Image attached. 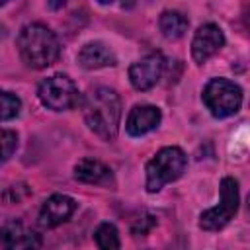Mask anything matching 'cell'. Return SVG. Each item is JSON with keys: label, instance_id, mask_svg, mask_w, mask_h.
Instances as JSON below:
<instances>
[{"label": "cell", "instance_id": "ba28073f", "mask_svg": "<svg viewBox=\"0 0 250 250\" xmlns=\"http://www.w3.org/2000/svg\"><path fill=\"white\" fill-rule=\"evenodd\" d=\"M223 45H225V35L221 27L215 23H203L197 27L191 39V57L197 64H203L209 57L221 51Z\"/></svg>", "mask_w": 250, "mask_h": 250}, {"label": "cell", "instance_id": "ffe728a7", "mask_svg": "<svg viewBox=\"0 0 250 250\" xmlns=\"http://www.w3.org/2000/svg\"><path fill=\"white\" fill-rule=\"evenodd\" d=\"M98 2H100V4H111L113 0H98Z\"/></svg>", "mask_w": 250, "mask_h": 250}, {"label": "cell", "instance_id": "277c9868", "mask_svg": "<svg viewBox=\"0 0 250 250\" xmlns=\"http://www.w3.org/2000/svg\"><path fill=\"white\" fill-rule=\"evenodd\" d=\"M203 104L213 117H230L242 105V90L238 84L227 78H213L203 88Z\"/></svg>", "mask_w": 250, "mask_h": 250}, {"label": "cell", "instance_id": "8992f818", "mask_svg": "<svg viewBox=\"0 0 250 250\" xmlns=\"http://www.w3.org/2000/svg\"><path fill=\"white\" fill-rule=\"evenodd\" d=\"M238 203H240L238 182L234 178H223L221 201H219V205H215L199 215V227L203 230H221L236 215Z\"/></svg>", "mask_w": 250, "mask_h": 250}, {"label": "cell", "instance_id": "5bb4252c", "mask_svg": "<svg viewBox=\"0 0 250 250\" xmlns=\"http://www.w3.org/2000/svg\"><path fill=\"white\" fill-rule=\"evenodd\" d=\"M158 25H160V31L166 39L176 41V39L184 37V33L188 31V18L182 12L166 10V12H162V16L158 20Z\"/></svg>", "mask_w": 250, "mask_h": 250}, {"label": "cell", "instance_id": "d6986e66", "mask_svg": "<svg viewBox=\"0 0 250 250\" xmlns=\"http://www.w3.org/2000/svg\"><path fill=\"white\" fill-rule=\"evenodd\" d=\"M64 4V0H49V6L53 8V10H57V8H61Z\"/></svg>", "mask_w": 250, "mask_h": 250}, {"label": "cell", "instance_id": "7c38bea8", "mask_svg": "<svg viewBox=\"0 0 250 250\" xmlns=\"http://www.w3.org/2000/svg\"><path fill=\"white\" fill-rule=\"evenodd\" d=\"M117 62L113 51L102 43V41H92L86 43L80 53H78V64L86 70H96V68H105V66H113Z\"/></svg>", "mask_w": 250, "mask_h": 250}, {"label": "cell", "instance_id": "4fadbf2b", "mask_svg": "<svg viewBox=\"0 0 250 250\" xmlns=\"http://www.w3.org/2000/svg\"><path fill=\"white\" fill-rule=\"evenodd\" d=\"M109 168L94 158H82L74 166V178L84 184H102L109 178Z\"/></svg>", "mask_w": 250, "mask_h": 250}, {"label": "cell", "instance_id": "9c48e42d", "mask_svg": "<svg viewBox=\"0 0 250 250\" xmlns=\"http://www.w3.org/2000/svg\"><path fill=\"white\" fill-rule=\"evenodd\" d=\"M76 211V201L68 195L55 193L45 199L39 211V225L43 229H55L70 219V215Z\"/></svg>", "mask_w": 250, "mask_h": 250}, {"label": "cell", "instance_id": "52a82bcc", "mask_svg": "<svg viewBox=\"0 0 250 250\" xmlns=\"http://www.w3.org/2000/svg\"><path fill=\"white\" fill-rule=\"evenodd\" d=\"M162 70H164V59L158 53L146 55L129 66V82L139 92L150 90L160 80Z\"/></svg>", "mask_w": 250, "mask_h": 250}, {"label": "cell", "instance_id": "ac0fdd59", "mask_svg": "<svg viewBox=\"0 0 250 250\" xmlns=\"http://www.w3.org/2000/svg\"><path fill=\"white\" fill-rule=\"evenodd\" d=\"M154 225H156V217L146 215V217L141 219L137 225H133V234H146Z\"/></svg>", "mask_w": 250, "mask_h": 250}, {"label": "cell", "instance_id": "6da1fadb", "mask_svg": "<svg viewBox=\"0 0 250 250\" xmlns=\"http://www.w3.org/2000/svg\"><path fill=\"white\" fill-rule=\"evenodd\" d=\"M82 115L90 131H94L104 141H113L119 131L121 121V100L115 90L98 86L80 98Z\"/></svg>", "mask_w": 250, "mask_h": 250}, {"label": "cell", "instance_id": "30bf717a", "mask_svg": "<svg viewBox=\"0 0 250 250\" xmlns=\"http://www.w3.org/2000/svg\"><path fill=\"white\" fill-rule=\"evenodd\" d=\"M162 113L156 105H135L125 121V129L131 137H143L158 127Z\"/></svg>", "mask_w": 250, "mask_h": 250}, {"label": "cell", "instance_id": "44dd1931", "mask_svg": "<svg viewBox=\"0 0 250 250\" xmlns=\"http://www.w3.org/2000/svg\"><path fill=\"white\" fill-rule=\"evenodd\" d=\"M6 2H8V0H0V6H4V4H6Z\"/></svg>", "mask_w": 250, "mask_h": 250}, {"label": "cell", "instance_id": "e0dca14e", "mask_svg": "<svg viewBox=\"0 0 250 250\" xmlns=\"http://www.w3.org/2000/svg\"><path fill=\"white\" fill-rule=\"evenodd\" d=\"M18 148V135L10 129H0V162L8 160Z\"/></svg>", "mask_w": 250, "mask_h": 250}, {"label": "cell", "instance_id": "3957f363", "mask_svg": "<svg viewBox=\"0 0 250 250\" xmlns=\"http://www.w3.org/2000/svg\"><path fill=\"white\" fill-rule=\"evenodd\" d=\"M188 166V156L180 146H164L146 162V191L156 193L166 184L176 182Z\"/></svg>", "mask_w": 250, "mask_h": 250}, {"label": "cell", "instance_id": "9a60e30c", "mask_svg": "<svg viewBox=\"0 0 250 250\" xmlns=\"http://www.w3.org/2000/svg\"><path fill=\"white\" fill-rule=\"evenodd\" d=\"M94 238H96V244L104 250H111V248H119V234H117V229L115 225L111 223H102L96 232H94Z\"/></svg>", "mask_w": 250, "mask_h": 250}, {"label": "cell", "instance_id": "8fae6325", "mask_svg": "<svg viewBox=\"0 0 250 250\" xmlns=\"http://www.w3.org/2000/svg\"><path fill=\"white\" fill-rule=\"evenodd\" d=\"M0 242L6 248H39L41 238L33 230L25 229L20 221H8L0 227Z\"/></svg>", "mask_w": 250, "mask_h": 250}, {"label": "cell", "instance_id": "7a4b0ae2", "mask_svg": "<svg viewBox=\"0 0 250 250\" xmlns=\"http://www.w3.org/2000/svg\"><path fill=\"white\" fill-rule=\"evenodd\" d=\"M18 51L21 61L31 68H47L51 66L59 55L61 45L57 35L43 23H27L21 27L18 35Z\"/></svg>", "mask_w": 250, "mask_h": 250}, {"label": "cell", "instance_id": "5b68a950", "mask_svg": "<svg viewBox=\"0 0 250 250\" xmlns=\"http://www.w3.org/2000/svg\"><path fill=\"white\" fill-rule=\"evenodd\" d=\"M37 96L41 104L53 111L72 109L80 104V98H82L78 92V86L66 74H53L45 78L37 88Z\"/></svg>", "mask_w": 250, "mask_h": 250}, {"label": "cell", "instance_id": "2e32d148", "mask_svg": "<svg viewBox=\"0 0 250 250\" xmlns=\"http://www.w3.org/2000/svg\"><path fill=\"white\" fill-rule=\"evenodd\" d=\"M21 109V102L16 94L0 90V121L14 119Z\"/></svg>", "mask_w": 250, "mask_h": 250}]
</instances>
